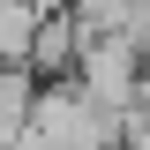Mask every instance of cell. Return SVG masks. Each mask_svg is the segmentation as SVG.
Instances as JSON below:
<instances>
[{"mask_svg": "<svg viewBox=\"0 0 150 150\" xmlns=\"http://www.w3.org/2000/svg\"><path fill=\"white\" fill-rule=\"evenodd\" d=\"M0 150H53V143H45V135H38V128H30V120H23V128H15V135H8V143H0Z\"/></svg>", "mask_w": 150, "mask_h": 150, "instance_id": "cell-4", "label": "cell"}, {"mask_svg": "<svg viewBox=\"0 0 150 150\" xmlns=\"http://www.w3.org/2000/svg\"><path fill=\"white\" fill-rule=\"evenodd\" d=\"M143 68H150V60L135 53L128 38L90 30V38H83V60H75V83H83V90H90L98 105L120 120V112H128V98H135V83H143Z\"/></svg>", "mask_w": 150, "mask_h": 150, "instance_id": "cell-2", "label": "cell"}, {"mask_svg": "<svg viewBox=\"0 0 150 150\" xmlns=\"http://www.w3.org/2000/svg\"><path fill=\"white\" fill-rule=\"evenodd\" d=\"M30 8H38V15H53V8H75V0H30Z\"/></svg>", "mask_w": 150, "mask_h": 150, "instance_id": "cell-5", "label": "cell"}, {"mask_svg": "<svg viewBox=\"0 0 150 150\" xmlns=\"http://www.w3.org/2000/svg\"><path fill=\"white\" fill-rule=\"evenodd\" d=\"M30 128L45 135L53 150H120V120H112L105 105H98L83 83H38L30 98Z\"/></svg>", "mask_w": 150, "mask_h": 150, "instance_id": "cell-1", "label": "cell"}, {"mask_svg": "<svg viewBox=\"0 0 150 150\" xmlns=\"http://www.w3.org/2000/svg\"><path fill=\"white\" fill-rule=\"evenodd\" d=\"M83 38H90L83 8H53V15H38L23 68H30L38 83H68V75H75V60H83Z\"/></svg>", "mask_w": 150, "mask_h": 150, "instance_id": "cell-3", "label": "cell"}]
</instances>
